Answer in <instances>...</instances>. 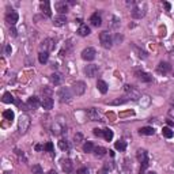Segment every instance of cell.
Here are the masks:
<instances>
[{
	"label": "cell",
	"instance_id": "9a60e30c",
	"mask_svg": "<svg viewBox=\"0 0 174 174\" xmlns=\"http://www.w3.org/2000/svg\"><path fill=\"white\" fill-rule=\"evenodd\" d=\"M136 156H138V161L140 162V163L148 162V155H147V151H144V150H138Z\"/></svg>",
	"mask_w": 174,
	"mask_h": 174
},
{
	"label": "cell",
	"instance_id": "1f68e13d",
	"mask_svg": "<svg viewBox=\"0 0 174 174\" xmlns=\"http://www.w3.org/2000/svg\"><path fill=\"white\" fill-rule=\"evenodd\" d=\"M103 139L105 140H108V142H110L113 139V131L112 129H103Z\"/></svg>",
	"mask_w": 174,
	"mask_h": 174
},
{
	"label": "cell",
	"instance_id": "ab89813d",
	"mask_svg": "<svg viewBox=\"0 0 174 174\" xmlns=\"http://www.w3.org/2000/svg\"><path fill=\"white\" fill-rule=\"evenodd\" d=\"M82 139H83L82 133H76V135H75V142H76V143H80V142H82Z\"/></svg>",
	"mask_w": 174,
	"mask_h": 174
},
{
	"label": "cell",
	"instance_id": "d590c367",
	"mask_svg": "<svg viewBox=\"0 0 174 174\" xmlns=\"http://www.w3.org/2000/svg\"><path fill=\"white\" fill-rule=\"evenodd\" d=\"M44 150H45V151H48V152H52V151H53V143L48 142V143L44 146Z\"/></svg>",
	"mask_w": 174,
	"mask_h": 174
},
{
	"label": "cell",
	"instance_id": "ee69618b",
	"mask_svg": "<svg viewBox=\"0 0 174 174\" xmlns=\"http://www.w3.org/2000/svg\"><path fill=\"white\" fill-rule=\"evenodd\" d=\"M163 4H165V8H166L167 11H170V8H171V5H170V3H167V1H165Z\"/></svg>",
	"mask_w": 174,
	"mask_h": 174
},
{
	"label": "cell",
	"instance_id": "6da1fadb",
	"mask_svg": "<svg viewBox=\"0 0 174 174\" xmlns=\"http://www.w3.org/2000/svg\"><path fill=\"white\" fill-rule=\"evenodd\" d=\"M99 41H101V45L105 48V49H110L113 45V38L112 34L109 31H101L99 33Z\"/></svg>",
	"mask_w": 174,
	"mask_h": 174
},
{
	"label": "cell",
	"instance_id": "52a82bcc",
	"mask_svg": "<svg viewBox=\"0 0 174 174\" xmlns=\"http://www.w3.org/2000/svg\"><path fill=\"white\" fill-rule=\"evenodd\" d=\"M98 67L95 64H88V65L84 67V74H86V76L88 78H95L98 75Z\"/></svg>",
	"mask_w": 174,
	"mask_h": 174
},
{
	"label": "cell",
	"instance_id": "9c48e42d",
	"mask_svg": "<svg viewBox=\"0 0 174 174\" xmlns=\"http://www.w3.org/2000/svg\"><path fill=\"white\" fill-rule=\"evenodd\" d=\"M52 49H55V41H53L52 38L44 40V42L41 44V52H48V53H49Z\"/></svg>",
	"mask_w": 174,
	"mask_h": 174
},
{
	"label": "cell",
	"instance_id": "ac0fdd59",
	"mask_svg": "<svg viewBox=\"0 0 174 174\" xmlns=\"http://www.w3.org/2000/svg\"><path fill=\"white\" fill-rule=\"evenodd\" d=\"M90 22H91V25L95 26V27H99V26L102 25V19H101V16L98 15V12H95V14H92V15L90 16Z\"/></svg>",
	"mask_w": 174,
	"mask_h": 174
},
{
	"label": "cell",
	"instance_id": "836d02e7",
	"mask_svg": "<svg viewBox=\"0 0 174 174\" xmlns=\"http://www.w3.org/2000/svg\"><path fill=\"white\" fill-rule=\"evenodd\" d=\"M59 147L61 150H64V151H65V150H69V143H68L67 140H60V142H59Z\"/></svg>",
	"mask_w": 174,
	"mask_h": 174
},
{
	"label": "cell",
	"instance_id": "8d00e7d4",
	"mask_svg": "<svg viewBox=\"0 0 174 174\" xmlns=\"http://www.w3.org/2000/svg\"><path fill=\"white\" fill-rule=\"evenodd\" d=\"M135 51L139 53V55H138L139 57H142V59H146V57H147V53H146L144 51H140V49H139V48H136V46H135Z\"/></svg>",
	"mask_w": 174,
	"mask_h": 174
},
{
	"label": "cell",
	"instance_id": "f546056e",
	"mask_svg": "<svg viewBox=\"0 0 174 174\" xmlns=\"http://www.w3.org/2000/svg\"><path fill=\"white\" fill-rule=\"evenodd\" d=\"M3 102L12 103V102H15V99H14V97L11 95V92H4V95H3Z\"/></svg>",
	"mask_w": 174,
	"mask_h": 174
},
{
	"label": "cell",
	"instance_id": "603a6c76",
	"mask_svg": "<svg viewBox=\"0 0 174 174\" xmlns=\"http://www.w3.org/2000/svg\"><path fill=\"white\" fill-rule=\"evenodd\" d=\"M154 132H155V131H154L152 127H143V128L139 129V133L143 135V136H152Z\"/></svg>",
	"mask_w": 174,
	"mask_h": 174
},
{
	"label": "cell",
	"instance_id": "c3c4849f",
	"mask_svg": "<svg viewBox=\"0 0 174 174\" xmlns=\"http://www.w3.org/2000/svg\"><path fill=\"white\" fill-rule=\"evenodd\" d=\"M167 124H169V125H174V123L171 121V120H167Z\"/></svg>",
	"mask_w": 174,
	"mask_h": 174
},
{
	"label": "cell",
	"instance_id": "5bb4252c",
	"mask_svg": "<svg viewBox=\"0 0 174 174\" xmlns=\"http://www.w3.org/2000/svg\"><path fill=\"white\" fill-rule=\"evenodd\" d=\"M53 99H52L51 97H44L42 98V101H41V106L45 110H51L52 108H53Z\"/></svg>",
	"mask_w": 174,
	"mask_h": 174
},
{
	"label": "cell",
	"instance_id": "681fc988",
	"mask_svg": "<svg viewBox=\"0 0 174 174\" xmlns=\"http://www.w3.org/2000/svg\"><path fill=\"white\" fill-rule=\"evenodd\" d=\"M49 174H57V173H56V171H51V173H49Z\"/></svg>",
	"mask_w": 174,
	"mask_h": 174
},
{
	"label": "cell",
	"instance_id": "d6a6232c",
	"mask_svg": "<svg viewBox=\"0 0 174 174\" xmlns=\"http://www.w3.org/2000/svg\"><path fill=\"white\" fill-rule=\"evenodd\" d=\"M51 80L53 84H60V80H61V79H60V75H59V74H52Z\"/></svg>",
	"mask_w": 174,
	"mask_h": 174
},
{
	"label": "cell",
	"instance_id": "4fadbf2b",
	"mask_svg": "<svg viewBox=\"0 0 174 174\" xmlns=\"http://www.w3.org/2000/svg\"><path fill=\"white\" fill-rule=\"evenodd\" d=\"M61 167L65 173H72V170H74V163H72L71 159H63Z\"/></svg>",
	"mask_w": 174,
	"mask_h": 174
},
{
	"label": "cell",
	"instance_id": "8fae6325",
	"mask_svg": "<svg viewBox=\"0 0 174 174\" xmlns=\"http://www.w3.org/2000/svg\"><path fill=\"white\" fill-rule=\"evenodd\" d=\"M55 8H56V11L60 15H64V14L68 12V4L65 1H56L55 3Z\"/></svg>",
	"mask_w": 174,
	"mask_h": 174
},
{
	"label": "cell",
	"instance_id": "b9f144b4",
	"mask_svg": "<svg viewBox=\"0 0 174 174\" xmlns=\"http://www.w3.org/2000/svg\"><path fill=\"white\" fill-rule=\"evenodd\" d=\"M169 114L171 117H174V102L171 103V106H170V109H169Z\"/></svg>",
	"mask_w": 174,
	"mask_h": 174
},
{
	"label": "cell",
	"instance_id": "7bdbcfd3",
	"mask_svg": "<svg viewBox=\"0 0 174 174\" xmlns=\"http://www.w3.org/2000/svg\"><path fill=\"white\" fill-rule=\"evenodd\" d=\"M10 33H11V36L12 37H16V30L14 29V26H11L10 27Z\"/></svg>",
	"mask_w": 174,
	"mask_h": 174
},
{
	"label": "cell",
	"instance_id": "f1b7e54d",
	"mask_svg": "<svg viewBox=\"0 0 174 174\" xmlns=\"http://www.w3.org/2000/svg\"><path fill=\"white\" fill-rule=\"evenodd\" d=\"M94 148H95V147H94V144H92L91 142H86V143L83 144V151H84V152H92Z\"/></svg>",
	"mask_w": 174,
	"mask_h": 174
},
{
	"label": "cell",
	"instance_id": "d4e9b609",
	"mask_svg": "<svg viewBox=\"0 0 174 174\" xmlns=\"http://www.w3.org/2000/svg\"><path fill=\"white\" fill-rule=\"evenodd\" d=\"M97 87L102 94H106V92H108V84H106L105 80H101V79H99V80L97 82Z\"/></svg>",
	"mask_w": 174,
	"mask_h": 174
},
{
	"label": "cell",
	"instance_id": "e0dca14e",
	"mask_svg": "<svg viewBox=\"0 0 174 174\" xmlns=\"http://www.w3.org/2000/svg\"><path fill=\"white\" fill-rule=\"evenodd\" d=\"M40 105H41V103H40V101H38V98H37L36 95H33V97H30L27 99V106L30 109H37Z\"/></svg>",
	"mask_w": 174,
	"mask_h": 174
},
{
	"label": "cell",
	"instance_id": "60d3db41",
	"mask_svg": "<svg viewBox=\"0 0 174 174\" xmlns=\"http://www.w3.org/2000/svg\"><path fill=\"white\" fill-rule=\"evenodd\" d=\"M78 174H88V169L87 167H82V169L78 170Z\"/></svg>",
	"mask_w": 174,
	"mask_h": 174
},
{
	"label": "cell",
	"instance_id": "ba28073f",
	"mask_svg": "<svg viewBox=\"0 0 174 174\" xmlns=\"http://www.w3.org/2000/svg\"><path fill=\"white\" fill-rule=\"evenodd\" d=\"M124 90H125V92L128 94V97H131V99H133V101H138L139 98H140V94H139L138 90H135L132 86H129V84H125L124 86Z\"/></svg>",
	"mask_w": 174,
	"mask_h": 174
},
{
	"label": "cell",
	"instance_id": "4316f807",
	"mask_svg": "<svg viewBox=\"0 0 174 174\" xmlns=\"http://www.w3.org/2000/svg\"><path fill=\"white\" fill-rule=\"evenodd\" d=\"M114 148L118 150V151H125V150H127V142H124V140H118V142H116Z\"/></svg>",
	"mask_w": 174,
	"mask_h": 174
},
{
	"label": "cell",
	"instance_id": "cb8c5ba5",
	"mask_svg": "<svg viewBox=\"0 0 174 174\" xmlns=\"http://www.w3.org/2000/svg\"><path fill=\"white\" fill-rule=\"evenodd\" d=\"M92 152H94V155H95L97 158H102V156H105V155H106V152H108V150H106V148H103V147H95Z\"/></svg>",
	"mask_w": 174,
	"mask_h": 174
},
{
	"label": "cell",
	"instance_id": "f6af8a7d",
	"mask_svg": "<svg viewBox=\"0 0 174 174\" xmlns=\"http://www.w3.org/2000/svg\"><path fill=\"white\" fill-rule=\"evenodd\" d=\"M5 53H7V55H10V53H11V46L10 45L5 46Z\"/></svg>",
	"mask_w": 174,
	"mask_h": 174
},
{
	"label": "cell",
	"instance_id": "7dc6e473",
	"mask_svg": "<svg viewBox=\"0 0 174 174\" xmlns=\"http://www.w3.org/2000/svg\"><path fill=\"white\" fill-rule=\"evenodd\" d=\"M36 150H37V151H40V150H44V147H42V146H40V144H37V146H36Z\"/></svg>",
	"mask_w": 174,
	"mask_h": 174
},
{
	"label": "cell",
	"instance_id": "bcb514c9",
	"mask_svg": "<svg viewBox=\"0 0 174 174\" xmlns=\"http://www.w3.org/2000/svg\"><path fill=\"white\" fill-rule=\"evenodd\" d=\"M98 174H108V170H106V169H101L99 171H98Z\"/></svg>",
	"mask_w": 174,
	"mask_h": 174
},
{
	"label": "cell",
	"instance_id": "4dcf8cb0",
	"mask_svg": "<svg viewBox=\"0 0 174 174\" xmlns=\"http://www.w3.org/2000/svg\"><path fill=\"white\" fill-rule=\"evenodd\" d=\"M3 117H4L5 120H10V121H12V120H14V117H15V114H14V112H12L11 109H8V110H4V112H3Z\"/></svg>",
	"mask_w": 174,
	"mask_h": 174
},
{
	"label": "cell",
	"instance_id": "7c38bea8",
	"mask_svg": "<svg viewBox=\"0 0 174 174\" xmlns=\"http://www.w3.org/2000/svg\"><path fill=\"white\" fill-rule=\"evenodd\" d=\"M135 75L142 80V82H147V83H150V82H152V76L150 75V74H147V72H143V71H136L135 72Z\"/></svg>",
	"mask_w": 174,
	"mask_h": 174
},
{
	"label": "cell",
	"instance_id": "f35d334b",
	"mask_svg": "<svg viewBox=\"0 0 174 174\" xmlns=\"http://www.w3.org/2000/svg\"><path fill=\"white\" fill-rule=\"evenodd\" d=\"M128 101V98H125V97H123V99H117V101H114V102H112L113 105H121V103H125Z\"/></svg>",
	"mask_w": 174,
	"mask_h": 174
},
{
	"label": "cell",
	"instance_id": "816d5d0a",
	"mask_svg": "<svg viewBox=\"0 0 174 174\" xmlns=\"http://www.w3.org/2000/svg\"><path fill=\"white\" fill-rule=\"evenodd\" d=\"M173 75H174V72H173Z\"/></svg>",
	"mask_w": 174,
	"mask_h": 174
},
{
	"label": "cell",
	"instance_id": "7a4b0ae2",
	"mask_svg": "<svg viewBox=\"0 0 174 174\" xmlns=\"http://www.w3.org/2000/svg\"><path fill=\"white\" fill-rule=\"evenodd\" d=\"M30 127V117L27 114H21V117L18 120V129L19 132L23 135V133L27 132V129Z\"/></svg>",
	"mask_w": 174,
	"mask_h": 174
},
{
	"label": "cell",
	"instance_id": "8992f818",
	"mask_svg": "<svg viewBox=\"0 0 174 174\" xmlns=\"http://www.w3.org/2000/svg\"><path fill=\"white\" fill-rule=\"evenodd\" d=\"M18 19H19V15H18V12L16 11H8L7 12V15H5V22L8 23L10 26H14L18 22Z\"/></svg>",
	"mask_w": 174,
	"mask_h": 174
},
{
	"label": "cell",
	"instance_id": "ffe728a7",
	"mask_svg": "<svg viewBox=\"0 0 174 174\" xmlns=\"http://www.w3.org/2000/svg\"><path fill=\"white\" fill-rule=\"evenodd\" d=\"M131 14H132L133 18H136V19H140V18H143V16H144L146 11H143V10H142V8H140V7L138 5V7H135V8H133Z\"/></svg>",
	"mask_w": 174,
	"mask_h": 174
},
{
	"label": "cell",
	"instance_id": "74e56055",
	"mask_svg": "<svg viewBox=\"0 0 174 174\" xmlns=\"http://www.w3.org/2000/svg\"><path fill=\"white\" fill-rule=\"evenodd\" d=\"M94 135L98 136V138H103V131H102V129L95 128V129H94Z\"/></svg>",
	"mask_w": 174,
	"mask_h": 174
},
{
	"label": "cell",
	"instance_id": "3957f363",
	"mask_svg": "<svg viewBox=\"0 0 174 174\" xmlns=\"http://www.w3.org/2000/svg\"><path fill=\"white\" fill-rule=\"evenodd\" d=\"M57 97L60 99V102H69L72 98V91L68 87H61L59 91H57Z\"/></svg>",
	"mask_w": 174,
	"mask_h": 174
},
{
	"label": "cell",
	"instance_id": "277c9868",
	"mask_svg": "<svg viewBox=\"0 0 174 174\" xmlns=\"http://www.w3.org/2000/svg\"><path fill=\"white\" fill-rule=\"evenodd\" d=\"M72 91L75 95H83L86 92V83L79 80V82H75L72 84Z\"/></svg>",
	"mask_w": 174,
	"mask_h": 174
},
{
	"label": "cell",
	"instance_id": "e575fe53",
	"mask_svg": "<svg viewBox=\"0 0 174 174\" xmlns=\"http://www.w3.org/2000/svg\"><path fill=\"white\" fill-rule=\"evenodd\" d=\"M31 171H33V174H42V167L40 165H34L31 167Z\"/></svg>",
	"mask_w": 174,
	"mask_h": 174
},
{
	"label": "cell",
	"instance_id": "484cf974",
	"mask_svg": "<svg viewBox=\"0 0 174 174\" xmlns=\"http://www.w3.org/2000/svg\"><path fill=\"white\" fill-rule=\"evenodd\" d=\"M38 60H40L41 64H46L48 60H49V53L48 52H40L38 53Z\"/></svg>",
	"mask_w": 174,
	"mask_h": 174
},
{
	"label": "cell",
	"instance_id": "7402d4cb",
	"mask_svg": "<svg viewBox=\"0 0 174 174\" xmlns=\"http://www.w3.org/2000/svg\"><path fill=\"white\" fill-rule=\"evenodd\" d=\"M91 31H90V27L87 25H80L79 26V29H78V34L79 36H82V37H86V36H88Z\"/></svg>",
	"mask_w": 174,
	"mask_h": 174
},
{
	"label": "cell",
	"instance_id": "f907efd6",
	"mask_svg": "<svg viewBox=\"0 0 174 174\" xmlns=\"http://www.w3.org/2000/svg\"><path fill=\"white\" fill-rule=\"evenodd\" d=\"M147 174H155V173H151V171H150V173H147Z\"/></svg>",
	"mask_w": 174,
	"mask_h": 174
},
{
	"label": "cell",
	"instance_id": "44dd1931",
	"mask_svg": "<svg viewBox=\"0 0 174 174\" xmlns=\"http://www.w3.org/2000/svg\"><path fill=\"white\" fill-rule=\"evenodd\" d=\"M41 10H42V12H44L46 16H51L52 15L51 3H49V1H42V3H41Z\"/></svg>",
	"mask_w": 174,
	"mask_h": 174
},
{
	"label": "cell",
	"instance_id": "5b68a950",
	"mask_svg": "<svg viewBox=\"0 0 174 174\" xmlns=\"http://www.w3.org/2000/svg\"><path fill=\"white\" fill-rule=\"evenodd\" d=\"M95 55L97 53H95V49L94 48H86L82 52V59L86 60V61H92L95 59Z\"/></svg>",
	"mask_w": 174,
	"mask_h": 174
},
{
	"label": "cell",
	"instance_id": "2e32d148",
	"mask_svg": "<svg viewBox=\"0 0 174 174\" xmlns=\"http://www.w3.org/2000/svg\"><path fill=\"white\" fill-rule=\"evenodd\" d=\"M87 117L90 118L91 121H98L99 120V113L95 110L94 108H90V109H87Z\"/></svg>",
	"mask_w": 174,
	"mask_h": 174
},
{
	"label": "cell",
	"instance_id": "30bf717a",
	"mask_svg": "<svg viewBox=\"0 0 174 174\" xmlns=\"http://www.w3.org/2000/svg\"><path fill=\"white\" fill-rule=\"evenodd\" d=\"M156 71H158L159 74H162V75H166V74H169V72L171 71V65L166 61H161L158 64V67H156Z\"/></svg>",
	"mask_w": 174,
	"mask_h": 174
},
{
	"label": "cell",
	"instance_id": "d6986e66",
	"mask_svg": "<svg viewBox=\"0 0 174 174\" xmlns=\"http://www.w3.org/2000/svg\"><path fill=\"white\" fill-rule=\"evenodd\" d=\"M65 23H67L65 15H59V16H56V18L53 19V25L56 26V27H61V26H64Z\"/></svg>",
	"mask_w": 174,
	"mask_h": 174
},
{
	"label": "cell",
	"instance_id": "83f0119b",
	"mask_svg": "<svg viewBox=\"0 0 174 174\" xmlns=\"http://www.w3.org/2000/svg\"><path fill=\"white\" fill-rule=\"evenodd\" d=\"M162 133H163V136L166 139H171L174 136V132L171 131V128H169V127H165V128L162 129Z\"/></svg>",
	"mask_w": 174,
	"mask_h": 174
}]
</instances>
